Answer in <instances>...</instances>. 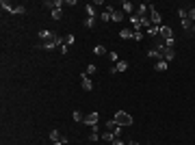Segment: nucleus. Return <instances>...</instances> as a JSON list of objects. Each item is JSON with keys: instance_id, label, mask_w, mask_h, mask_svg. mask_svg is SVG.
I'll list each match as a JSON object with an SVG mask.
<instances>
[{"instance_id": "obj_26", "label": "nucleus", "mask_w": 195, "mask_h": 145, "mask_svg": "<svg viewBox=\"0 0 195 145\" xmlns=\"http://www.w3.org/2000/svg\"><path fill=\"white\" fill-rule=\"evenodd\" d=\"M189 20L195 24V7H193V9H189Z\"/></svg>"}, {"instance_id": "obj_12", "label": "nucleus", "mask_w": 195, "mask_h": 145, "mask_svg": "<svg viewBox=\"0 0 195 145\" xmlns=\"http://www.w3.org/2000/svg\"><path fill=\"white\" fill-rule=\"evenodd\" d=\"M113 11H115L113 7H106V9L102 11V20H104V22H111V17H113Z\"/></svg>"}, {"instance_id": "obj_24", "label": "nucleus", "mask_w": 195, "mask_h": 145, "mask_svg": "<svg viewBox=\"0 0 195 145\" xmlns=\"http://www.w3.org/2000/svg\"><path fill=\"white\" fill-rule=\"evenodd\" d=\"M52 17H54V20H61V17H63V11H61V9H54V11H52Z\"/></svg>"}, {"instance_id": "obj_16", "label": "nucleus", "mask_w": 195, "mask_h": 145, "mask_svg": "<svg viewBox=\"0 0 195 145\" xmlns=\"http://www.w3.org/2000/svg\"><path fill=\"white\" fill-rule=\"evenodd\" d=\"M121 20H124V11H113L111 22H121Z\"/></svg>"}, {"instance_id": "obj_21", "label": "nucleus", "mask_w": 195, "mask_h": 145, "mask_svg": "<svg viewBox=\"0 0 195 145\" xmlns=\"http://www.w3.org/2000/svg\"><path fill=\"white\" fill-rule=\"evenodd\" d=\"M158 33H160V26H150V28H148V35H150V37H156Z\"/></svg>"}, {"instance_id": "obj_1", "label": "nucleus", "mask_w": 195, "mask_h": 145, "mask_svg": "<svg viewBox=\"0 0 195 145\" xmlns=\"http://www.w3.org/2000/svg\"><path fill=\"white\" fill-rule=\"evenodd\" d=\"M156 50H158V56L165 61V63H171L174 59H176V50H174V48H167L165 45V41H156Z\"/></svg>"}, {"instance_id": "obj_33", "label": "nucleus", "mask_w": 195, "mask_h": 145, "mask_svg": "<svg viewBox=\"0 0 195 145\" xmlns=\"http://www.w3.org/2000/svg\"><path fill=\"white\" fill-rule=\"evenodd\" d=\"M128 145H139V143H137V141H130V143H128Z\"/></svg>"}, {"instance_id": "obj_22", "label": "nucleus", "mask_w": 195, "mask_h": 145, "mask_svg": "<svg viewBox=\"0 0 195 145\" xmlns=\"http://www.w3.org/2000/svg\"><path fill=\"white\" fill-rule=\"evenodd\" d=\"M83 24H85L87 28H93V26H95V17H87V20L83 22Z\"/></svg>"}, {"instance_id": "obj_4", "label": "nucleus", "mask_w": 195, "mask_h": 145, "mask_svg": "<svg viewBox=\"0 0 195 145\" xmlns=\"http://www.w3.org/2000/svg\"><path fill=\"white\" fill-rule=\"evenodd\" d=\"M150 22H152V26H163V24H160V13L150 5Z\"/></svg>"}, {"instance_id": "obj_20", "label": "nucleus", "mask_w": 195, "mask_h": 145, "mask_svg": "<svg viewBox=\"0 0 195 145\" xmlns=\"http://www.w3.org/2000/svg\"><path fill=\"white\" fill-rule=\"evenodd\" d=\"M85 11H87V15H89V17H95V5H87V7H85Z\"/></svg>"}, {"instance_id": "obj_13", "label": "nucleus", "mask_w": 195, "mask_h": 145, "mask_svg": "<svg viewBox=\"0 0 195 145\" xmlns=\"http://www.w3.org/2000/svg\"><path fill=\"white\" fill-rule=\"evenodd\" d=\"M121 11L128 13V15H132V13H134V5H132V2H124V5H121Z\"/></svg>"}, {"instance_id": "obj_10", "label": "nucleus", "mask_w": 195, "mask_h": 145, "mask_svg": "<svg viewBox=\"0 0 195 145\" xmlns=\"http://www.w3.org/2000/svg\"><path fill=\"white\" fill-rule=\"evenodd\" d=\"M80 85H83V89H85V91H91V89H93V82H91V78H89L87 74L83 76V80H80Z\"/></svg>"}, {"instance_id": "obj_19", "label": "nucleus", "mask_w": 195, "mask_h": 145, "mask_svg": "<svg viewBox=\"0 0 195 145\" xmlns=\"http://www.w3.org/2000/svg\"><path fill=\"white\" fill-rule=\"evenodd\" d=\"M72 117H74V121H85V115H83L80 111H74V113H72Z\"/></svg>"}, {"instance_id": "obj_30", "label": "nucleus", "mask_w": 195, "mask_h": 145, "mask_svg": "<svg viewBox=\"0 0 195 145\" xmlns=\"http://www.w3.org/2000/svg\"><path fill=\"white\" fill-rule=\"evenodd\" d=\"M89 139H91V141H98V139H100V132H91Z\"/></svg>"}, {"instance_id": "obj_11", "label": "nucleus", "mask_w": 195, "mask_h": 145, "mask_svg": "<svg viewBox=\"0 0 195 145\" xmlns=\"http://www.w3.org/2000/svg\"><path fill=\"white\" fill-rule=\"evenodd\" d=\"M119 37H121V39H134V31L124 28V31H119Z\"/></svg>"}, {"instance_id": "obj_32", "label": "nucleus", "mask_w": 195, "mask_h": 145, "mask_svg": "<svg viewBox=\"0 0 195 145\" xmlns=\"http://www.w3.org/2000/svg\"><path fill=\"white\" fill-rule=\"evenodd\" d=\"M61 54H63V56L67 54V43H63V45H61Z\"/></svg>"}, {"instance_id": "obj_9", "label": "nucleus", "mask_w": 195, "mask_h": 145, "mask_svg": "<svg viewBox=\"0 0 195 145\" xmlns=\"http://www.w3.org/2000/svg\"><path fill=\"white\" fill-rule=\"evenodd\" d=\"M43 5H46L48 9H52V11H54V9H61V5H63V0H46Z\"/></svg>"}, {"instance_id": "obj_7", "label": "nucleus", "mask_w": 195, "mask_h": 145, "mask_svg": "<svg viewBox=\"0 0 195 145\" xmlns=\"http://www.w3.org/2000/svg\"><path fill=\"white\" fill-rule=\"evenodd\" d=\"M126 69H128V63H126V61H119V63L111 69V76H115L117 71H126Z\"/></svg>"}, {"instance_id": "obj_15", "label": "nucleus", "mask_w": 195, "mask_h": 145, "mask_svg": "<svg viewBox=\"0 0 195 145\" xmlns=\"http://www.w3.org/2000/svg\"><path fill=\"white\" fill-rule=\"evenodd\" d=\"M180 22H182V28H184V31H186V33H189V31H191V28H193V22H191V20H189V17H184V20H180Z\"/></svg>"}, {"instance_id": "obj_2", "label": "nucleus", "mask_w": 195, "mask_h": 145, "mask_svg": "<svg viewBox=\"0 0 195 145\" xmlns=\"http://www.w3.org/2000/svg\"><path fill=\"white\" fill-rule=\"evenodd\" d=\"M113 119H115L117 126H124V128H126V126H132V117H130L128 113H124V111H117Z\"/></svg>"}, {"instance_id": "obj_14", "label": "nucleus", "mask_w": 195, "mask_h": 145, "mask_svg": "<svg viewBox=\"0 0 195 145\" xmlns=\"http://www.w3.org/2000/svg\"><path fill=\"white\" fill-rule=\"evenodd\" d=\"M167 67H169V63H165V61H158V63L154 65L156 71H167Z\"/></svg>"}, {"instance_id": "obj_3", "label": "nucleus", "mask_w": 195, "mask_h": 145, "mask_svg": "<svg viewBox=\"0 0 195 145\" xmlns=\"http://www.w3.org/2000/svg\"><path fill=\"white\" fill-rule=\"evenodd\" d=\"M0 7L7 9V11L13 13V15H24V13H26V7H22V5H11V2H7V0H2Z\"/></svg>"}, {"instance_id": "obj_18", "label": "nucleus", "mask_w": 195, "mask_h": 145, "mask_svg": "<svg viewBox=\"0 0 195 145\" xmlns=\"http://www.w3.org/2000/svg\"><path fill=\"white\" fill-rule=\"evenodd\" d=\"M93 54H98V56L106 54V48H104V45H95V48H93Z\"/></svg>"}, {"instance_id": "obj_28", "label": "nucleus", "mask_w": 195, "mask_h": 145, "mask_svg": "<svg viewBox=\"0 0 195 145\" xmlns=\"http://www.w3.org/2000/svg\"><path fill=\"white\" fill-rule=\"evenodd\" d=\"M85 74H87V76H91V74H95V65H89V67H87V71H85Z\"/></svg>"}, {"instance_id": "obj_29", "label": "nucleus", "mask_w": 195, "mask_h": 145, "mask_svg": "<svg viewBox=\"0 0 195 145\" xmlns=\"http://www.w3.org/2000/svg\"><path fill=\"white\" fill-rule=\"evenodd\" d=\"M143 39V33L141 31H134V41H141Z\"/></svg>"}, {"instance_id": "obj_5", "label": "nucleus", "mask_w": 195, "mask_h": 145, "mask_svg": "<svg viewBox=\"0 0 195 145\" xmlns=\"http://www.w3.org/2000/svg\"><path fill=\"white\" fill-rule=\"evenodd\" d=\"M98 119H100V115H98L95 111H91L89 115H85V124L87 126H98Z\"/></svg>"}, {"instance_id": "obj_17", "label": "nucleus", "mask_w": 195, "mask_h": 145, "mask_svg": "<svg viewBox=\"0 0 195 145\" xmlns=\"http://www.w3.org/2000/svg\"><path fill=\"white\" fill-rule=\"evenodd\" d=\"M61 136H63V134H61L59 130H50V139H52V143H57V141H61Z\"/></svg>"}, {"instance_id": "obj_8", "label": "nucleus", "mask_w": 195, "mask_h": 145, "mask_svg": "<svg viewBox=\"0 0 195 145\" xmlns=\"http://www.w3.org/2000/svg\"><path fill=\"white\" fill-rule=\"evenodd\" d=\"M160 35H163V39H165V41L174 39V31L169 28V26H160Z\"/></svg>"}, {"instance_id": "obj_27", "label": "nucleus", "mask_w": 195, "mask_h": 145, "mask_svg": "<svg viewBox=\"0 0 195 145\" xmlns=\"http://www.w3.org/2000/svg\"><path fill=\"white\" fill-rule=\"evenodd\" d=\"M65 43H67V45H74V35H67V37H65Z\"/></svg>"}, {"instance_id": "obj_23", "label": "nucleus", "mask_w": 195, "mask_h": 145, "mask_svg": "<svg viewBox=\"0 0 195 145\" xmlns=\"http://www.w3.org/2000/svg\"><path fill=\"white\" fill-rule=\"evenodd\" d=\"M148 56H152V59H160V56H158V50H156V48H150V50H148Z\"/></svg>"}, {"instance_id": "obj_25", "label": "nucleus", "mask_w": 195, "mask_h": 145, "mask_svg": "<svg viewBox=\"0 0 195 145\" xmlns=\"http://www.w3.org/2000/svg\"><path fill=\"white\" fill-rule=\"evenodd\" d=\"M109 61H113V63H119V56H117V52H109Z\"/></svg>"}, {"instance_id": "obj_34", "label": "nucleus", "mask_w": 195, "mask_h": 145, "mask_svg": "<svg viewBox=\"0 0 195 145\" xmlns=\"http://www.w3.org/2000/svg\"><path fill=\"white\" fill-rule=\"evenodd\" d=\"M54 145H63V143H61V141H57V143H54Z\"/></svg>"}, {"instance_id": "obj_31", "label": "nucleus", "mask_w": 195, "mask_h": 145, "mask_svg": "<svg viewBox=\"0 0 195 145\" xmlns=\"http://www.w3.org/2000/svg\"><path fill=\"white\" fill-rule=\"evenodd\" d=\"M111 145H126V143H124V141H121V139H119V136H117V139H115V141H113V143H111Z\"/></svg>"}, {"instance_id": "obj_6", "label": "nucleus", "mask_w": 195, "mask_h": 145, "mask_svg": "<svg viewBox=\"0 0 195 145\" xmlns=\"http://www.w3.org/2000/svg\"><path fill=\"white\" fill-rule=\"evenodd\" d=\"M39 39H43V43H46V41H54L57 35L50 33V31H39Z\"/></svg>"}]
</instances>
